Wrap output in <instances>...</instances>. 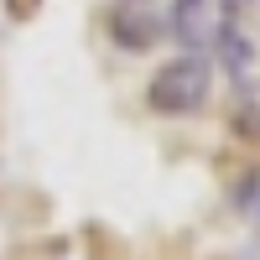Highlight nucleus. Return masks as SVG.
Listing matches in <instances>:
<instances>
[{
    "mask_svg": "<svg viewBox=\"0 0 260 260\" xmlns=\"http://www.w3.org/2000/svg\"><path fill=\"white\" fill-rule=\"evenodd\" d=\"M213 94V62L203 52H182L161 62L146 83V110L151 115H167V120H182V115H198Z\"/></svg>",
    "mask_w": 260,
    "mask_h": 260,
    "instance_id": "f257e3e1",
    "label": "nucleus"
},
{
    "mask_svg": "<svg viewBox=\"0 0 260 260\" xmlns=\"http://www.w3.org/2000/svg\"><path fill=\"white\" fill-rule=\"evenodd\" d=\"M161 21H167V37L177 42L182 52H208L213 26H219V16H213V0H172Z\"/></svg>",
    "mask_w": 260,
    "mask_h": 260,
    "instance_id": "f03ea898",
    "label": "nucleus"
},
{
    "mask_svg": "<svg viewBox=\"0 0 260 260\" xmlns=\"http://www.w3.org/2000/svg\"><path fill=\"white\" fill-rule=\"evenodd\" d=\"M110 37H115L120 52H151L167 37V21L146 6H115L110 11Z\"/></svg>",
    "mask_w": 260,
    "mask_h": 260,
    "instance_id": "7ed1b4c3",
    "label": "nucleus"
},
{
    "mask_svg": "<svg viewBox=\"0 0 260 260\" xmlns=\"http://www.w3.org/2000/svg\"><path fill=\"white\" fill-rule=\"evenodd\" d=\"M208 47H219V62H224L234 78H245V73H250V62H255V42H250L240 26H234L229 16H219V26H213V42H208Z\"/></svg>",
    "mask_w": 260,
    "mask_h": 260,
    "instance_id": "20e7f679",
    "label": "nucleus"
},
{
    "mask_svg": "<svg viewBox=\"0 0 260 260\" xmlns=\"http://www.w3.org/2000/svg\"><path fill=\"white\" fill-rule=\"evenodd\" d=\"M234 130H240L245 141H260V99H240V110H234Z\"/></svg>",
    "mask_w": 260,
    "mask_h": 260,
    "instance_id": "39448f33",
    "label": "nucleus"
},
{
    "mask_svg": "<svg viewBox=\"0 0 260 260\" xmlns=\"http://www.w3.org/2000/svg\"><path fill=\"white\" fill-rule=\"evenodd\" d=\"M250 6H260V0H219V16H229V21H240Z\"/></svg>",
    "mask_w": 260,
    "mask_h": 260,
    "instance_id": "423d86ee",
    "label": "nucleus"
},
{
    "mask_svg": "<svg viewBox=\"0 0 260 260\" xmlns=\"http://www.w3.org/2000/svg\"><path fill=\"white\" fill-rule=\"evenodd\" d=\"M255 224H260V198H255Z\"/></svg>",
    "mask_w": 260,
    "mask_h": 260,
    "instance_id": "0eeeda50",
    "label": "nucleus"
}]
</instances>
